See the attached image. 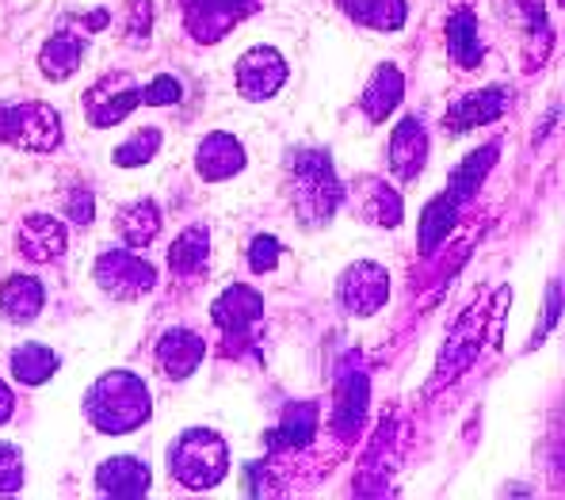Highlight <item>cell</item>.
<instances>
[{"mask_svg":"<svg viewBox=\"0 0 565 500\" xmlns=\"http://www.w3.org/2000/svg\"><path fill=\"white\" fill-rule=\"evenodd\" d=\"M287 195L306 230L329 226L344 199V188H340L326 149H295L287 157Z\"/></svg>","mask_w":565,"mask_h":500,"instance_id":"cell-1","label":"cell"},{"mask_svg":"<svg viewBox=\"0 0 565 500\" xmlns=\"http://www.w3.org/2000/svg\"><path fill=\"white\" fill-rule=\"evenodd\" d=\"M184 96L177 77H157L153 85H138L130 73H111V77L96 81L85 96V111L93 127H115L127 119L135 107H169Z\"/></svg>","mask_w":565,"mask_h":500,"instance_id":"cell-2","label":"cell"},{"mask_svg":"<svg viewBox=\"0 0 565 500\" xmlns=\"http://www.w3.org/2000/svg\"><path fill=\"white\" fill-rule=\"evenodd\" d=\"M85 413L107 436H122L135 432L149 421V390L138 374L130 371H111L88 390Z\"/></svg>","mask_w":565,"mask_h":500,"instance_id":"cell-3","label":"cell"},{"mask_svg":"<svg viewBox=\"0 0 565 500\" xmlns=\"http://www.w3.org/2000/svg\"><path fill=\"white\" fill-rule=\"evenodd\" d=\"M169 474L188 489H214L230 474L226 439L211 428H188L169 451Z\"/></svg>","mask_w":565,"mask_h":500,"instance_id":"cell-4","label":"cell"},{"mask_svg":"<svg viewBox=\"0 0 565 500\" xmlns=\"http://www.w3.org/2000/svg\"><path fill=\"white\" fill-rule=\"evenodd\" d=\"M0 141L28 153H54L62 146V119L50 104H20L0 111Z\"/></svg>","mask_w":565,"mask_h":500,"instance_id":"cell-5","label":"cell"},{"mask_svg":"<svg viewBox=\"0 0 565 500\" xmlns=\"http://www.w3.org/2000/svg\"><path fill=\"white\" fill-rule=\"evenodd\" d=\"M211 318L226 332V352H237L245 340H253V329L264 318V298L253 287H245V283H234L211 306Z\"/></svg>","mask_w":565,"mask_h":500,"instance_id":"cell-6","label":"cell"},{"mask_svg":"<svg viewBox=\"0 0 565 500\" xmlns=\"http://www.w3.org/2000/svg\"><path fill=\"white\" fill-rule=\"evenodd\" d=\"M96 283L104 295L130 302V298H141L146 290H153L157 272L130 248H111V253H104L96 260Z\"/></svg>","mask_w":565,"mask_h":500,"instance_id":"cell-7","label":"cell"},{"mask_svg":"<svg viewBox=\"0 0 565 500\" xmlns=\"http://www.w3.org/2000/svg\"><path fill=\"white\" fill-rule=\"evenodd\" d=\"M188 35L195 43H222L245 15L256 12V0H180Z\"/></svg>","mask_w":565,"mask_h":500,"instance_id":"cell-8","label":"cell"},{"mask_svg":"<svg viewBox=\"0 0 565 500\" xmlns=\"http://www.w3.org/2000/svg\"><path fill=\"white\" fill-rule=\"evenodd\" d=\"M367 394L371 382L367 371L360 366V360H344L337 379V397H332V432L340 439H355L367 421Z\"/></svg>","mask_w":565,"mask_h":500,"instance_id":"cell-9","label":"cell"},{"mask_svg":"<svg viewBox=\"0 0 565 500\" xmlns=\"http://www.w3.org/2000/svg\"><path fill=\"white\" fill-rule=\"evenodd\" d=\"M340 302H344L348 313L355 318H371L386 306L390 298V275L382 264H371V260H360L352 264L344 275H340V287H337Z\"/></svg>","mask_w":565,"mask_h":500,"instance_id":"cell-10","label":"cell"},{"mask_svg":"<svg viewBox=\"0 0 565 500\" xmlns=\"http://www.w3.org/2000/svg\"><path fill=\"white\" fill-rule=\"evenodd\" d=\"M287 81V62L276 46H256L237 62V92L245 99H271Z\"/></svg>","mask_w":565,"mask_h":500,"instance_id":"cell-11","label":"cell"},{"mask_svg":"<svg viewBox=\"0 0 565 500\" xmlns=\"http://www.w3.org/2000/svg\"><path fill=\"white\" fill-rule=\"evenodd\" d=\"M424 161H428V130L413 115V119L397 123L394 135H390V172L402 183H413L420 177Z\"/></svg>","mask_w":565,"mask_h":500,"instance_id":"cell-12","label":"cell"},{"mask_svg":"<svg viewBox=\"0 0 565 500\" xmlns=\"http://www.w3.org/2000/svg\"><path fill=\"white\" fill-rule=\"evenodd\" d=\"M504 107H509V92L501 85L478 88V92H470V96H459L451 107H447L444 127L451 130V135H467V130L481 127V123L501 119Z\"/></svg>","mask_w":565,"mask_h":500,"instance_id":"cell-13","label":"cell"},{"mask_svg":"<svg viewBox=\"0 0 565 500\" xmlns=\"http://www.w3.org/2000/svg\"><path fill=\"white\" fill-rule=\"evenodd\" d=\"M65 245H70V237H65V226L54 214H28L20 222V233H15V248L35 264L57 260L65 253Z\"/></svg>","mask_w":565,"mask_h":500,"instance_id":"cell-14","label":"cell"},{"mask_svg":"<svg viewBox=\"0 0 565 500\" xmlns=\"http://www.w3.org/2000/svg\"><path fill=\"white\" fill-rule=\"evenodd\" d=\"M241 169H245V149H241V141L234 135H226V130H214V135H206L203 141H199L195 172L203 180L222 183V180L237 177Z\"/></svg>","mask_w":565,"mask_h":500,"instance_id":"cell-15","label":"cell"},{"mask_svg":"<svg viewBox=\"0 0 565 500\" xmlns=\"http://www.w3.org/2000/svg\"><path fill=\"white\" fill-rule=\"evenodd\" d=\"M203 355H206L203 337L191 329H169L161 337V344H157V363H161V371L169 374V379H188V374H195Z\"/></svg>","mask_w":565,"mask_h":500,"instance_id":"cell-16","label":"cell"},{"mask_svg":"<svg viewBox=\"0 0 565 500\" xmlns=\"http://www.w3.org/2000/svg\"><path fill=\"white\" fill-rule=\"evenodd\" d=\"M96 489L104 497H146L149 493V466L141 458H107L96 470Z\"/></svg>","mask_w":565,"mask_h":500,"instance_id":"cell-17","label":"cell"},{"mask_svg":"<svg viewBox=\"0 0 565 500\" xmlns=\"http://www.w3.org/2000/svg\"><path fill=\"white\" fill-rule=\"evenodd\" d=\"M85 50H88L85 35H77L73 28H62L46 39L43 54H39V65H43V73L50 81H70L73 73L81 70V62H85Z\"/></svg>","mask_w":565,"mask_h":500,"instance_id":"cell-18","label":"cell"},{"mask_svg":"<svg viewBox=\"0 0 565 500\" xmlns=\"http://www.w3.org/2000/svg\"><path fill=\"white\" fill-rule=\"evenodd\" d=\"M402 96H405L402 70H397V65H379V70L371 73L367 88H363L360 107H363V115H367L371 123H386V115L402 104Z\"/></svg>","mask_w":565,"mask_h":500,"instance_id":"cell-19","label":"cell"},{"mask_svg":"<svg viewBox=\"0 0 565 500\" xmlns=\"http://www.w3.org/2000/svg\"><path fill=\"white\" fill-rule=\"evenodd\" d=\"M43 302H46L43 283H39L35 275H12V279L0 287V313L15 325L35 321L39 313H43Z\"/></svg>","mask_w":565,"mask_h":500,"instance_id":"cell-20","label":"cell"},{"mask_svg":"<svg viewBox=\"0 0 565 500\" xmlns=\"http://www.w3.org/2000/svg\"><path fill=\"white\" fill-rule=\"evenodd\" d=\"M481 348V310H470L467 318L455 325L451 340L444 344V355H439V379H455L459 371H467L470 360Z\"/></svg>","mask_w":565,"mask_h":500,"instance_id":"cell-21","label":"cell"},{"mask_svg":"<svg viewBox=\"0 0 565 500\" xmlns=\"http://www.w3.org/2000/svg\"><path fill=\"white\" fill-rule=\"evenodd\" d=\"M447 50H451V57L462 70H473V65H481V57H486V43H481V35H478V15H473L470 8H455V12L447 15Z\"/></svg>","mask_w":565,"mask_h":500,"instance_id":"cell-22","label":"cell"},{"mask_svg":"<svg viewBox=\"0 0 565 500\" xmlns=\"http://www.w3.org/2000/svg\"><path fill=\"white\" fill-rule=\"evenodd\" d=\"M206 260H211V233H206V226H191L172 241L169 268L177 272L180 279H199V275H206Z\"/></svg>","mask_w":565,"mask_h":500,"instance_id":"cell-23","label":"cell"},{"mask_svg":"<svg viewBox=\"0 0 565 500\" xmlns=\"http://www.w3.org/2000/svg\"><path fill=\"white\" fill-rule=\"evenodd\" d=\"M337 4L344 8L348 20L363 23L371 31H402L405 15H409L405 0H337Z\"/></svg>","mask_w":565,"mask_h":500,"instance_id":"cell-24","label":"cell"},{"mask_svg":"<svg viewBox=\"0 0 565 500\" xmlns=\"http://www.w3.org/2000/svg\"><path fill=\"white\" fill-rule=\"evenodd\" d=\"M497 153H501V146L497 141H489V146H481L478 153H470L467 161L455 169V177L451 183H447V195L455 199V203H470L473 195H478V188H481V180L489 177V169L497 164Z\"/></svg>","mask_w":565,"mask_h":500,"instance_id":"cell-25","label":"cell"},{"mask_svg":"<svg viewBox=\"0 0 565 500\" xmlns=\"http://www.w3.org/2000/svg\"><path fill=\"white\" fill-rule=\"evenodd\" d=\"M313 436H318V405L298 402V405H287L282 424L268 436V444L271 447H310Z\"/></svg>","mask_w":565,"mask_h":500,"instance_id":"cell-26","label":"cell"},{"mask_svg":"<svg viewBox=\"0 0 565 500\" xmlns=\"http://www.w3.org/2000/svg\"><path fill=\"white\" fill-rule=\"evenodd\" d=\"M455 219H459V203H455L447 191L424 206V219H420V253L424 256H431L439 245H444L447 233L455 230Z\"/></svg>","mask_w":565,"mask_h":500,"instance_id":"cell-27","label":"cell"},{"mask_svg":"<svg viewBox=\"0 0 565 500\" xmlns=\"http://www.w3.org/2000/svg\"><path fill=\"white\" fill-rule=\"evenodd\" d=\"M119 233H122V241H127V248H146L149 241H157V233H161V211H157L153 199L130 203L127 211L119 214Z\"/></svg>","mask_w":565,"mask_h":500,"instance_id":"cell-28","label":"cell"},{"mask_svg":"<svg viewBox=\"0 0 565 500\" xmlns=\"http://www.w3.org/2000/svg\"><path fill=\"white\" fill-rule=\"evenodd\" d=\"M363 219L367 222H375V226H386V230H394V226H402V195H397L390 183H382V180H367V188H363Z\"/></svg>","mask_w":565,"mask_h":500,"instance_id":"cell-29","label":"cell"},{"mask_svg":"<svg viewBox=\"0 0 565 500\" xmlns=\"http://www.w3.org/2000/svg\"><path fill=\"white\" fill-rule=\"evenodd\" d=\"M54 371H57V355L43 344H20L12 352V374L23 386H43Z\"/></svg>","mask_w":565,"mask_h":500,"instance_id":"cell-30","label":"cell"},{"mask_svg":"<svg viewBox=\"0 0 565 500\" xmlns=\"http://www.w3.org/2000/svg\"><path fill=\"white\" fill-rule=\"evenodd\" d=\"M157 149H161V130L146 127L141 135H135L130 141H122V146L115 149V164H119V169H138V164L153 161Z\"/></svg>","mask_w":565,"mask_h":500,"instance_id":"cell-31","label":"cell"},{"mask_svg":"<svg viewBox=\"0 0 565 500\" xmlns=\"http://www.w3.org/2000/svg\"><path fill=\"white\" fill-rule=\"evenodd\" d=\"M282 256V245L276 237H268V233H260V237H253V245H248V268H253L256 275L264 272H276Z\"/></svg>","mask_w":565,"mask_h":500,"instance_id":"cell-32","label":"cell"},{"mask_svg":"<svg viewBox=\"0 0 565 500\" xmlns=\"http://www.w3.org/2000/svg\"><path fill=\"white\" fill-rule=\"evenodd\" d=\"M149 28H153V4H149V0H127V39L130 43H146Z\"/></svg>","mask_w":565,"mask_h":500,"instance_id":"cell-33","label":"cell"},{"mask_svg":"<svg viewBox=\"0 0 565 500\" xmlns=\"http://www.w3.org/2000/svg\"><path fill=\"white\" fill-rule=\"evenodd\" d=\"M23 486V458L15 447L0 444V493H15Z\"/></svg>","mask_w":565,"mask_h":500,"instance_id":"cell-34","label":"cell"},{"mask_svg":"<svg viewBox=\"0 0 565 500\" xmlns=\"http://www.w3.org/2000/svg\"><path fill=\"white\" fill-rule=\"evenodd\" d=\"M65 211H70L73 222L88 226V222H93V195H88V191H70V195H65Z\"/></svg>","mask_w":565,"mask_h":500,"instance_id":"cell-35","label":"cell"},{"mask_svg":"<svg viewBox=\"0 0 565 500\" xmlns=\"http://www.w3.org/2000/svg\"><path fill=\"white\" fill-rule=\"evenodd\" d=\"M12 413H15V397L8 394V386H4V382H0V424H4Z\"/></svg>","mask_w":565,"mask_h":500,"instance_id":"cell-36","label":"cell"}]
</instances>
